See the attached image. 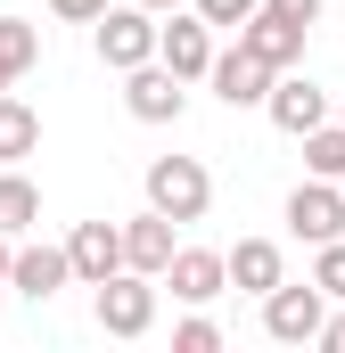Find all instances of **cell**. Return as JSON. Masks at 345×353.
<instances>
[{
  "instance_id": "cell-1",
  "label": "cell",
  "mask_w": 345,
  "mask_h": 353,
  "mask_svg": "<svg viewBox=\"0 0 345 353\" xmlns=\"http://www.w3.org/2000/svg\"><path fill=\"white\" fill-rule=\"evenodd\" d=\"M90 312H99V329H107V337H124V345H132V337H148V329H157V279L124 263L115 279H99V288H90Z\"/></svg>"
},
{
  "instance_id": "cell-12",
  "label": "cell",
  "mask_w": 345,
  "mask_h": 353,
  "mask_svg": "<svg viewBox=\"0 0 345 353\" xmlns=\"http://www.w3.org/2000/svg\"><path fill=\"white\" fill-rule=\"evenodd\" d=\"M66 255H75V279H83V288L115 279V271H124V222H75V230H66Z\"/></svg>"
},
{
  "instance_id": "cell-25",
  "label": "cell",
  "mask_w": 345,
  "mask_h": 353,
  "mask_svg": "<svg viewBox=\"0 0 345 353\" xmlns=\"http://www.w3.org/2000/svg\"><path fill=\"white\" fill-rule=\"evenodd\" d=\"M321 345H329V353H345V312H329V321H321Z\"/></svg>"
},
{
  "instance_id": "cell-26",
  "label": "cell",
  "mask_w": 345,
  "mask_h": 353,
  "mask_svg": "<svg viewBox=\"0 0 345 353\" xmlns=\"http://www.w3.org/2000/svg\"><path fill=\"white\" fill-rule=\"evenodd\" d=\"M8 263H17V239L0 230V288H8Z\"/></svg>"
},
{
  "instance_id": "cell-20",
  "label": "cell",
  "mask_w": 345,
  "mask_h": 353,
  "mask_svg": "<svg viewBox=\"0 0 345 353\" xmlns=\"http://www.w3.org/2000/svg\"><path fill=\"white\" fill-rule=\"evenodd\" d=\"M214 345H222V329H214V321H206V312L189 304V321L172 329V353H214Z\"/></svg>"
},
{
  "instance_id": "cell-21",
  "label": "cell",
  "mask_w": 345,
  "mask_h": 353,
  "mask_svg": "<svg viewBox=\"0 0 345 353\" xmlns=\"http://www.w3.org/2000/svg\"><path fill=\"white\" fill-rule=\"evenodd\" d=\"M189 8H197V17H206V25H222V33H239V25H247V17H255L263 0H189Z\"/></svg>"
},
{
  "instance_id": "cell-13",
  "label": "cell",
  "mask_w": 345,
  "mask_h": 353,
  "mask_svg": "<svg viewBox=\"0 0 345 353\" xmlns=\"http://www.w3.org/2000/svg\"><path fill=\"white\" fill-rule=\"evenodd\" d=\"M165 288L181 304H214V296L230 288V247H222V255H214V247H181L172 271H165Z\"/></svg>"
},
{
  "instance_id": "cell-14",
  "label": "cell",
  "mask_w": 345,
  "mask_h": 353,
  "mask_svg": "<svg viewBox=\"0 0 345 353\" xmlns=\"http://www.w3.org/2000/svg\"><path fill=\"white\" fill-rule=\"evenodd\" d=\"M66 279H75V255L66 247H17V263H8V288L33 296V304H50Z\"/></svg>"
},
{
  "instance_id": "cell-5",
  "label": "cell",
  "mask_w": 345,
  "mask_h": 353,
  "mask_svg": "<svg viewBox=\"0 0 345 353\" xmlns=\"http://www.w3.org/2000/svg\"><path fill=\"white\" fill-rule=\"evenodd\" d=\"M288 230H296L304 247H329V239H345V181L304 173L296 189H288Z\"/></svg>"
},
{
  "instance_id": "cell-18",
  "label": "cell",
  "mask_w": 345,
  "mask_h": 353,
  "mask_svg": "<svg viewBox=\"0 0 345 353\" xmlns=\"http://www.w3.org/2000/svg\"><path fill=\"white\" fill-rule=\"evenodd\" d=\"M33 222H41V189L17 173V165H0V230H8V239H25Z\"/></svg>"
},
{
  "instance_id": "cell-24",
  "label": "cell",
  "mask_w": 345,
  "mask_h": 353,
  "mask_svg": "<svg viewBox=\"0 0 345 353\" xmlns=\"http://www.w3.org/2000/svg\"><path fill=\"white\" fill-rule=\"evenodd\" d=\"M263 8H279V17H296V25H313V17H321L329 0H263Z\"/></svg>"
},
{
  "instance_id": "cell-3",
  "label": "cell",
  "mask_w": 345,
  "mask_h": 353,
  "mask_svg": "<svg viewBox=\"0 0 345 353\" xmlns=\"http://www.w3.org/2000/svg\"><path fill=\"white\" fill-rule=\"evenodd\" d=\"M321 321H329V288L321 279H279L271 296H263V337L271 345H321Z\"/></svg>"
},
{
  "instance_id": "cell-19",
  "label": "cell",
  "mask_w": 345,
  "mask_h": 353,
  "mask_svg": "<svg viewBox=\"0 0 345 353\" xmlns=\"http://www.w3.org/2000/svg\"><path fill=\"white\" fill-rule=\"evenodd\" d=\"M304 173L345 181V123H321V132H304Z\"/></svg>"
},
{
  "instance_id": "cell-23",
  "label": "cell",
  "mask_w": 345,
  "mask_h": 353,
  "mask_svg": "<svg viewBox=\"0 0 345 353\" xmlns=\"http://www.w3.org/2000/svg\"><path fill=\"white\" fill-rule=\"evenodd\" d=\"M107 8H115V0H50V17H58V25H99Z\"/></svg>"
},
{
  "instance_id": "cell-4",
  "label": "cell",
  "mask_w": 345,
  "mask_h": 353,
  "mask_svg": "<svg viewBox=\"0 0 345 353\" xmlns=\"http://www.w3.org/2000/svg\"><path fill=\"white\" fill-rule=\"evenodd\" d=\"M157 8H140V0H115L107 17H99V66H115V74H132V66H148L157 58Z\"/></svg>"
},
{
  "instance_id": "cell-17",
  "label": "cell",
  "mask_w": 345,
  "mask_h": 353,
  "mask_svg": "<svg viewBox=\"0 0 345 353\" xmlns=\"http://www.w3.org/2000/svg\"><path fill=\"white\" fill-rule=\"evenodd\" d=\"M33 66H41V25L33 17H0V90L17 74H33Z\"/></svg>"
},
{
  "instance_id": "cell-6",
  "label": "cell",
  "mask_w": 345,
  "mask_h": 353,
  "mask_svg": "<svg viewBox=\"0 0 345 353\" xmlns=\"http://www.w3.org/2000/svg\"><path fill=\"white\" fill-rule=\"evenodd\" d=\"M263 115H271V123H279L288 140H304V132H321V123L337 115V99H329V90L313 83L304 66H288V74L271 83V99H263Z\"/></svg>"
},
{
  "instance_id": "cell-28",
  "label": "cell",
  "mask_w": 345,
  "mask_h": 353,
  "mask_svg": "<svg viewBox=\"0 0 345 353\" xmlns=\"http://www.w3.org/2000/svg\"><path fill=\"white\" fill-rule=\"evenodd\" d=\"M337 123H345V90H337Z\"/></svg>"
},
{
  "instance_id": "cell-16",
  "label": "cell",
  "mask_w": 345,
  "mask_h": 353,
  "mask_svg": "<svg viewBox=\"0 0 345 353\" xmlns=\"http://www.w3.org/2000/svg\"><path fill=\"white\" fill-rule=\"evenodd\" d=\"M33 148H41V115L17 90H0V165H25Z\"/></svg>"
},
{
  "instance_id": "cell-9",
  "label": "cell",
  "mask_w": 345,
  "mask_h": 353,
  "mask_svg": "<svg viewBox=\"0 0 345 353\" xmlns=\"http://www.w3.org/2000/svg\"><path fill=\"white\" fill-rule=\"evenodd\" d=\"M304 33H313V25H296V17H279V8H255V17L239 25V41L255 50V58L271 66V74H288V66H304Z\"/></svg>"
},
{
  "instance_id": "cell-27",
  "label": "cell",
  "mask_w": 345,
  "mask_h": 353,
  "mask_svg": "<svg viewBox=\"0 0 345 353\" xmlns=\"http://www.w3.org/2000/svg\"><path fill=\"white\" fill-rule=\"evenodd\" d=\"M140 8H181V0H140Z\"/></svg>"
},
{
  "instance_id": "cell-22",
  "label": "cell",
  "mask_w": 345,
  "mask_h": 353,
  "mask_svg": "<svg viewBox=\"0 0 345 353\" xmlns=\"http://www.w3.org/2000/svg\"><path fill=\"white\" fill-rule=\"evenodd\" d=\"M313 279L329 288V304H345V239H329V247H321V263H313Z\"/></svg>"
},
{
  "instance_id": "cell-8",
  "label": "cell",
  "mask_w": 345,
  "mask_h": 353,
  "mask_svg": "<svg viewBox=\"0 0 345 353\" xmlns=\"http://www.w3.org/2000/svg\"><path fill=\"white\" fill-rule=\"evenodd\" d=\"M157 58H165L181 83H206V74H214V58H222V50H214V25H206L197 8H189V17L172 8V17H165V33H157Z\"/></svg>"
},
{
  "instance_id": "cell-15",
  "label": "cell",
  "mask_w": 345,
  "mask_h": 353,
  "mask_svg": "<svg viewBox=\"0 0 345 353\" xmlns=\"http://www.w3.org/2000/svg\"><path fill=\"white\" fill-rule=\"evenodd\" d=\"M279 279H288L279 239H239V247H230V288H239V296H271Z\"/></svg>"
},
{
  "instance_id": "cell-7",
  "label": "cell",
  "mask_w": 345,
  "mask_h": 353,
  "mask_svg": "<svg viewBox=\"0 0 345 353\" xmlns=\"http://www.w3.org/2000/svg\"><path fill=\"white\" fill-rule=\"evenodd\" d=\"M124 107H132V123H181L189 83L172 74L165 58H148V66H132V74H124Z\"/></svg>"
},
{
  "instance_id": "cell-10",
  "label": "cell",
  "mask_w": 345,
  "mask_h": 353,
  "mask_svg": "<svg viewBox=\"0 0 345 353\" xmlns=\"http://www.w3.org/2000/svg\"><path fill=\"white\" fill-rule=\"evenodd\" d=\"M172 230H181V222H172V214H157V205H148V214H132V222H124V263L148 271V279H165L172 255H181V239H172Z\"/></svg>"
},
{
  "instance_id": "cell-2",
  "label": "cell",
  "mask_w": 345,
  "mask_h": 353,
  "mask_svg": "<svg viewBox=\"0 0 345 353\" xmlns=\"http://www.w3.org/2000/svg\"><path fill=\"white\" fill-rule=\"evenodd\" d=\"M140 189H148V205L172 214V222H206V205H214V173L197 157H148Z\"/></svg>"
},
{
  "instance_id": "cell-11",
  "label": "cell",
  "mask_w": 345,
  "mask_h": 353,
  "mask_svg": "<svg viewBox=\"0 0 345 353\" xmlns=\"http://www.w3.org/2000/svg\"><path fill=\"white\" fill-rule=\"evenodd\" d=\"M206 83H214V99H222V107H263L279 74H271L255 50L239 41V50H222V58H214V74H206Z\"/></svg>"
}]
</instances>
